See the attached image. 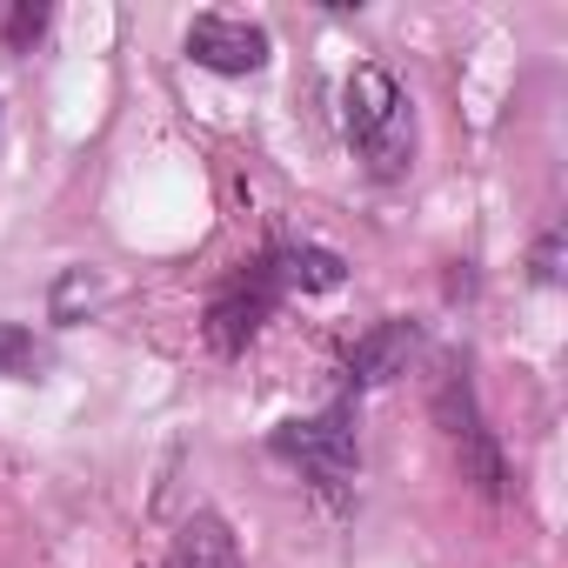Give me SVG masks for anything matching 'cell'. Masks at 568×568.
Here are the masks:
<instances>
[{
  "label": "cell",
  "instance_id": "8fae6325",
  "mask_svg": "<svg viewBox=\"0 0 568 568\" xmlns=\"http://www.w3.org/2000/svg\"><path fill=\"white\" fill-rule=\"evenodd\" d=\"M41 28H48V8H14L8 14V48H34Z\"/></svg>",
  "mask_w": 568,
  "mask_h": 568
},
{
  "label": "cell",
  "instance_id": "ba28073f",
  "mask_svg": "<svg viewBox=\"0 0 568 568\" xmlns=\"http://www.w3.org/2000/svg\"><path fill=\"white\" fill-rule=\"evenodd\" d=\"M274 281L281 288H302V295H328V288H342V254H328V247H288L274 261Z\"/></svg>",
  "mask_w": 568,
  "mask_h": 568
},
{
  "label": "cell",
  "instance_id": "6da1fadb",
  "mask_svg": "<svg viewBox=\"0 0 568 568\" xmlns=\"http://www.w3.org/2000/svg\"><path fill=\"white\" fill-rule=\"evenodd\" d=\"M348 141L368 161V174H382V181L408 174V161H415V114H408V94H402V81L388 68H355L348 74Z\"/></svg>",
  "mask_w": 568,
  "mask_h": 568
},
{
  "label": "cell",
  "instance_id": "8992f818",
  "mask_svg": "<svg viewBox=\"0 0 568 568\" xmlns=\"http://www.w3.org/2000/svg\"><path fill=\"white\" fill-rule=\"evenodd\" d=\"M408 362H415V328H408V322H382V328H368V335L355 342L348 382H355V388H382V382L408 375Z\"/></svg>",
  "mask_w": 568,
  "mask_h": 568
},
{
  "label": "cell",
  "instance_id": "277c9868",
  "mask_svg": "<svg viewBox=\"0 0 568 568\" xmlns=\"http://www.w3.org/2000/svg\"><path fill=\"white\" fill-rule=\"evenodd\" d=\"M274 295H281L274 261H241L221 288H214V302H207V342L221 355H241L261 335V322L274 315Z\"/></svg>",
  "mask_w": 568,
  "mask_h": 568
},
{
  "label": "cell",
  "instance_id": "9c48e42d",
  "mask_svg": "<svg viewBox=\"0 0 568 568\" xmlns=\"http://www.w3.org/2000/svg\"><path fill=\"white\" fill-rule=\"evenodd\" d=\"M48 368V342L21 322H0V382H41Z\"/></svg>",
  "mask_w": 568,
  "mask_h": 568
},
{
  "label": "cell",
  "instance_id": "7c38bea8",
  "mask_svg": "<svg viewBox=\"0 0 568 568\" xmlns=\"http://www.w3.org/2000/svg\"><path fill=\"white\" fill-rule=\"evenodd\" d=\"M555 261H561V234H548V241L535 247V281H541V288H548V281H555V274H561Z\"/></svg>",
  "mask_w": 568,
  "mask_h": 568
},
{
  "label": "cell",
  "instance_id": "52a82bcc",
  "mask_svg": "<svg viewBox=\"0 0 568 568\" xmlns=\"http://www.w3.org/2000/svg\"><path fill=\"white\" fill-rule=\"evenodd\" d=\"M168 568H241V548H234V535H227L221 515H194V521L174 535Z\"/></svg>",
  "mask_w": 568,
  "mask_h": 568
},
{
  "label": "cell",
  "instance_id": "30bf717a",
  "mask_svg": "<svg viewBox=\"0 0 568 568\" xmlns=\"http://www.w3.org/2000/svg\"><path fill=\"white\" fill-rule=\"evenodd\" d=\"M108 288H101V274L94 267H68L54 281V322H81V308H94Z\"/></svg>",
  "mask_w": 568,
  "mask_h": 568
},
{
  "label": "cell",
  "instance_id": "3957f363",
  "mask_svg": "<svg viewBox=\"0 0 568 568\" xmlns=\"http://www.w3.org/2000/svg\"><path fill=\"white\" fill-rule=\"evenodd\" d=\"M435 422H442V435H448L462 475H468L481 495H501V448H495V435L481 428V408H475V388H468L462 368H448V375L435 382Z\"/></svg>",
  "mask_w": 568,
  "mask_h": 568
},
{
  "label": "cell",
  "instance_id": "7a4b0ae2",
  "mask_svg": "<svg viewBox=\"0 0 568 568\" xmlns=\"http://www.w3.org/2000/svg\"><path fill=\"white\" fill-rule=\"evenodd\" d=\"M281 462H295L315 488H342L355 475V455H362V435H355V408H322L308 422H281L274 442H267Z\"/></svg>",
  "mask_w": 568,
  "mask_h": 568
},
{
  "label": "cell",
  "instance_id": "5b68a950",
  "mask_svg": "<svg viewBox=\"0 0 568 568\" xmlns=\"http://www.w3.org/2000/svg\"><path fill=\"white\" fill-rule=\"evenodd\" d=\"M187 61L207 74H261L267 68V34L234 14H201L187 28Z\"/></svg>",
  "mask_w": 568,
  "mask_h": 568
}]
</instances>
